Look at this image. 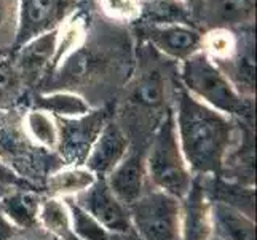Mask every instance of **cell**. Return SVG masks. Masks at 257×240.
<instances>
[{
    "mask_svg": "<svg viewBox=\"0 0 257 240\" xmlns=\"http://www.w3.org/2000/svg\"><path fill=\"white\" fill-rule=\"evenodd\" d=\"M75 240H77V238H75Z\"/></svg>",
    "mask_w": 257,
    "mask_h": 240,
    "instance_id": "cell-31",
    "label": "cell"
},
{
    "mask_svg": "<svg viewBox=\"0 0 257 240\" xmlns=\"http://www.w3.org/2000/svg\"><path fill=\"white\" fill-rule=\"evenodd\" d=\"M141 4H149V2H155V0H139Z\"/></svg>",
    "mask_w": 257,
    "mask_h": 240,
    "instance_id": "cell-28",
    "label": "cell"
},
{
    "mask_svg": "<svg viewBox=\"0 0 257 240\" xmlns=\"http://www.w3.org/2000/svg\"><path fill=\"white\" fill-rule=\"evenodd\" d=\"M13 240H51L47 234H43L42 230L37 229H32V230H21Z\"/></svg>",
    "mask_w": 257,
    "mask_h": 240,
    "instance_id": "cell-25",
    "label": "cell"
},
{
    "mask_svg": "<svg viewBox=\"0 0 257 240\" xmlns=\"http://www.w3.org/2000/svg\"><path fill=\"white\" fill-rule=\"evenodd\" d=\"M109 240H141L133 230L130 232H125V234H110Z\"/></svg>",
    "mask_w": 257,
    "mask_h": 240,
    "instance_id": "cell-27",
    "label": "cell"
},
{
    "mask_svg": "<svg viewBox=\"0 0 257 240\" xmlns=\"http://www.w3.org/2000/svg\"><path fill=\"white\" fill-rule=\"evenodd\" d=\"M212 237L211 199L200 176H193L189 191L181 199L179 240H209Z\"/></svg>",
    "mask_w": 257,
    "mask_h": 240,
    "instance_id": "cell-10",
    "label": "cell"
},
{
    "mask_svg": "<svg viewBox=\"0 0 257 240\" xmlns=\"http://www.w3.org/2000/svg\"><path fill=\"white\" fill-rule=\"evenodd\" d=\"M138 34L154 50L171 61H182L201 50L203 34L187 24H139Z\"/></svg>",
    "mask_w": 257,
    "mask_h": 240,
    "instance_id": "cell-8",
    "label": "cell"
},
{
    "mask_svg": "<svg viewBox=\"0 0 257 240\" xmlns=\"http://www.w3.org/2000/svg\"><path fill=\"white\" fill-rule=\"evenodd\" d=\"M58 40L59 28L15 50V69L24 84H35L42 75L50 74V69L55 64Z\"/></svg>",
    "mask_w": 257,
    "mask_h": 240,
    "instance_id": "cell-12",
    "label": "cell"
},
{
    "mask_svg": "<svg viewBox=\"0 0 257 240\" xmlns=\"http://www.w3.org/2000/svg\"><path fill=\"white\" fill-rule=\"evenodd\" d=\"M59 127V143L56 152L64 165H83L104 123L109 120L105 109L90 111L77 119H56Z\"/></svg>",
    "mask_w": 257,
    "mask_h": 240,
    "instance_id": "cell-6",
    "label": "cell"
},
{
    "mask_svg": "<svg viewBox=\"0 0 257 240\" xmlns=\"http://www.w3.org/2000/svg\"><path fill=\"white\" fill-rule=\"evenodd\" d=\"M5 189H7V188H4V186H0V195H2V192H4Z\"/></svg>",
    "mask_w": 257,
    "mask_h": 240,
    "instance_id": "cell-29",
    "label": "cell"
},
{
    "mask_svg": "<svg viewBox=\"0 0 257 240\" xmlns=\"http://www.w3.org/2000/svg\"><path fill=\"white\" fill-rule=\"evenodd\" d=\"M72 200L90 213L109 234H125L133 230L128 207L117 199L102 178H97L91 188Z\"/></svg>",
    "mask_w": 257,
    "mask_h": 240,
    "instance_id": "cell-7",
    "label": "cell"
},
{
    "mask_svg": "<svg viewBox=\"0 0 257 240\" xmlns=\"http://www.w3.org/2000/svg\"><path fill=\"white\" fill-rule=\"evenodd\" d=\"M102 15L110 23H138L141 16L139 0H97Z\"/></svg>",
    "mask_w": 257,
    "mask_h": 240,
    "instance_id": "cell-21",
    "label": "cell"
},
{
    "mask_svg": "<svg viewBox=\"0 0 257 240\" xmlns=\"http://www.w3.org/2000/svg\"><path fill=\"white\" fill-rule=\"evenodd\" d=\"M254 0H205L201 20L211 29L241 28L252 23Z\"/></svg>",
    "mask_w": 257,
    "mask_h": 240,
    "instance_id": "cell-15",
    "label": "cell"
},
{
    "mask_svg": "<svg viewBox=\"0 0 257 240\" xmlns=\"http://www.w3.org/2000/svg\"><path fill=\"white\" fill-rule=\"evenodd\" d=\"M182 4H185V7L189 8L193 20H201L203 15V7H205V0H181Z\"/></svg>",
    "mask_w": 257,
    "mask_h": 240,
    "instance_id": "cell-26",
    "label": "cell"
},
{
    "mask_svg": "<svg viewBox=\"0 0 257 240\" xmlns=\"http://www.w3.org/2000/svg\"><path fill=\"white\" fill-rule=\"evenodd\" d=\"M18 7L20 0H0V48L15 43L18 29Z\"/></svg>",
    "mask_w": 257,
    "mask_h": 240,
    "instance_id": "cell-22",
    "label": "cell"
},
{
    "mask_svg": "<svg viewBox=\"0 0 257 240\" xmlns=\"http://www.w3.org/2000/svg\"><path fill=\"white\" fill-rule=\"evenodd\" d=\"M43 195L26 186H12L0 195V213L20 230L39 227V211Z\"/></svg>",
    "mask_w": 257,
    "mask_h": 240,
    "instance_id": "cell-13",
    "label": "cell"
},
{
    "mask_svg": "<svg viewBox=\"0 0 257 240\" xmlns=\"http://www.w3.org/2000/svg\"><path fill=\"white\" fill-rule=\"evenodd\" d=\"M177 77L185 90L211 109L232 119H251V98L238 90L232 80L201 50L182 61Z\"/></svg>",
    "mask_w": 257,
    "mask_h": 240,
    "instance_id": "cell-2",
    "label": "cell"
},
{
    "mask_svg": "<svg viewBox=\"0 0 257 240\" xmlns=\"http://www.w3.org/2000/svg\"><path fill=\"white\" fill-rule=\"evenodd\" d=\"M212 235L219 240H255L252 216L224 202L211 200Z\"/></svg>",
    "mask_w": 257,
    "mask_h": 240,
    "instance_id": "cell-14",
    "label": "cell"
},
{
    "mask_svg": "<svg viewBox=\"0 0 257 240\" xmlns=\"http://www.w3.org/2000/svg\"><path fill=\"white\" fill-rule=\"evenodd\" d=\"M23 130L26 138L32 141L37 147L56 152L59 143V127L56 117H53L50 112L35 108L28 111L23 117Z\"/></svg>",
    "mask_w": 257,
    "mask_h": 240,
    "instance_id": "cell-18",
    "label": "cell"
},
{
    "mask_svg": "<svg viewBox=\"0 0 257 240\" xmlns=\"http://www.w3.org/2000/svg\"><path fill=\"white\" fill-rule=\"evenodd\" d=\"M146 170L150 188L182 199L193 181L176 133L173 108L155 128L146 152Z\"/></svg>",
    "mask_w": 257,
    "mask_h": 240,
    "instance_id": "cell-3",
    "label": "cell"
},
{
    "mask_svg": "<svg viewBox=\"0 0 257 240\" xmlns=\"http://www.w3.org/2000/svg\"><path fill=\"white\" fill-rule=\"evenodd\" d=\"M174 123L181 150L193 176H220L238 128L232 117L193 98L179 84L174 90Z\"/></svg>",
    "mask_w": 257,
    "mask_h": 240,
    "instance_id": "cell-1",
    "label": "cell"
},
{
    "mask_svg": "<svg viewBox=\"0 0 257 240\" xmlns=\"http://www.w3.org/2000/svg\"><path fill=\"white\" fill-rule=\"evenodd\" d=\"M34 108L47 111L56 119H77L93 111L88 100L74 92L40 93L35 96Z\"/></svg>",
    "mask_w": 257,
    "mask_h": 240,
    "instance_id": "cell-19",
    "label": "cell"
},
{
    "mask_svg": "<svg viewBox=\"0 0 257 240\" xmlns=\"http://www.w3.org/2000/svg\"><path fill=\"white\" fill-rule=\"evenodd\" d=\"M0 186H4V188H12V186H26V181L5 162L2 157H0Z\"/></svg>",
    "mask_w": 257,
    "mask_h": 240,
    "instance_id": "cell-23",
    "label": "cell"
},
{
    "mask_svg": "<svg viewBox=\"0 0 257 240\" xmlns=\"http://www.w3.org/2000/svg\"><path fill=\"white\" fill-rule=\"evenodd\" d=\"M77 7L78 0H20L13 48H21L40 35L61 28Z\"/></svg>",
    "mask_w": 257,
    "mask_h": 240,
    "instance_id": "cell-5",
    "label": "cell"
},
{
    "mask_svg": "<svg viewBox=\"0 0 257 240\" xmlns=\"http://www.w3.org/2000/svg\"><path fill=\"white\" fill-rule=\"evenodd\" d=\"M39 229L51 240H75L69 205L64 199L43 197L39 211Z\"/></svg>",
    "mask_w": 257,
    "mask_h": 240,
    "instance_id": "cell-17",
    "label": "cell"
},
{
    "mask_svg": "<svg viewBox=\"0 0 257 240\" xmlns=\"http://www.w3.org/2000/svg\"><path fill=\"white\" fill-rule=\"evenodd\" d=\"M104 180L117 199L130 207L150 188L146 170V152L131 146L125 158Z\"/></svg>",
    "mask_w": 257,
    "mask_h": 240,
    "instance_id": "cell-11",
    "label": "cell"
},
{
    "mask_svg": "<svg viewBox=\"0 0 257 240\" xmlns=\"http://www.w3.org/2000/svg\"><path fill=\"white\" fill-rule=\"evenodd\" d=\"M131 147L125 128L115 120H107L86 155L85 167L96 178L107 176L117 167Z\"/></svg>",
    "mask_w": 257,
    "mask_h": 240,
    "instance_id": "cell-9",
    "label": "cell"
},
{
    "mask_svg": "<svg viewBox=\"0 0 257 240\" xmlns=\"http://www.w3.org/2000/svg\"><path fill=\"white\" fill-rule=\"evenodd\" d=\"M209 240H219V238H217V237H214V235H212V237H211Z\"/></svg>",
    "mask_w": 257,
    "mask_h": 240,
    "instance_id": "cell-30",
    "label": "cell"
},
{
    "mask_svg": "<svg viewBox=\"0 0 257 240\" xmlns=\"http://www.w3.org/2000/svg\"><path fill=\"white\" fill-rule=\"evenodd\" d=\"M128 211L133 232L141 240H179L181 199L149 188Z\"/></svg>",
    "mask_w": 257,
    "mask_h": 240,
    "instance_id": "cell-4",
    "label": "cell"
},
{
    "mask_svg": "<svg viewBox=\"0 0 257 240\" xmlns=\"http://www.w3.org/2000/svg\"><path fill=\"white\" fill-rule=\"evenodd\" d=\"M97 178L85 165H63L47 176V194L58 199H75L88 188H91Z\"/></svg>",
    "mask_w": 257,
    "mask_h": 240,
    "instance_id": "cell-16",
    "label": "cell"
},
{
    "mask_svg": "<svg viewBox=\"0 0 257 240\" xmlns=\"http://www.w3.org/2000/svg\"><path fill=\"white\" fill-rule=\"evenodd\" d=\"M69 205L70 219H72V232L77 240H109L110 234L97 221L78 207L72 199H64Z\"/></svg>",
    "mask_w": 257,
    "mask_h": 240,
    "instance_id": "cell-20",
    "label": "cell"
},
{
    "mask_svg": "<svg viewBox=\"0 0 257 240\" xmlns=\"http://www.w3.org/2000/svg\"><path fill=\"white\" fill-rule=\"evenodd\" d=\"M21 230L15 227L2 213H0V240H13Z\"/></svg>",
    "mask_w": 257,
    "mask_h": 240,
    "instance_id": "cell-24",
    "label": "cell"
}]
</instances>
